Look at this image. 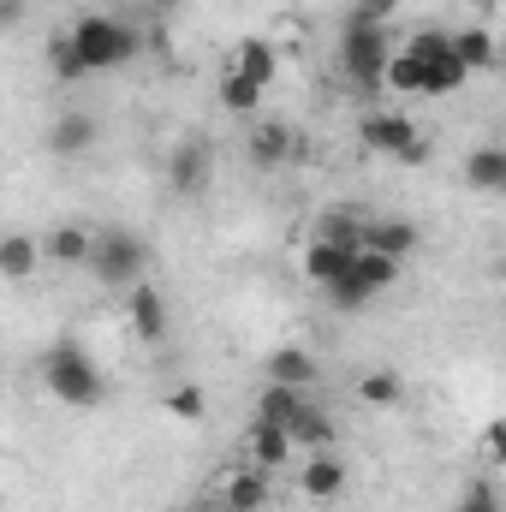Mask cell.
Returning <instances> with one entry per match:
<instances>
[{
	"label": "cell",
	"instance_id": "cell-1",
	"mask_svg": "<svg viewBox=\"0 0 506 512\" xmlns=\"http://www.w3.org/2000/svg\"><path fill=\"white\" fill-rule=\"evenodd\" d=\"M42 382H48V393H54L60 405H78V411H90V405L108 399V376L96 370V358H90L78 340H54V346L42 352Z\"/></svg>",
	"mask_w": 506,
	"mask_h": 512
},
{
	"label": "cell",
	"instance_id": "cell-2",
	"mask_svg": "<svg viewBox=\"0 0 506 512\" xmlns=\"http://www.w3.org/2000/svg\"><path fill=\"white\" fill-rule=\"evenodd\" d=\"M66 42H72V54H78V66H84V78L90 72H114V66H126L137 60V30L120 24V18H102V12H84L72 30H66Z\"/></svg>",
	"mask_w": 506,
	"mask_h": 512
},
{
	"label": "cell",
	"instance_id": "cell-3",
	"mask_svg": "<svg viewBox=\"0 0 506 512\" xmlns=\"http://www.w3.org/2000/svg\"><path fill=\"white\" fill-rule=\"evenodd\" d=\"M102 286H114V292H126V286H137L143 274H149V245L137 239V233H126V227H114V233H96V251H90V262H84Z\"/></svg>",
	"mask_w": 506,
	"mask_h": 512
},
{
	"label": "cell",
	"instance_id": "cell-4",
	"mask_svg": "<svg viewBox=\"0 0 506 512\" xmlns=\"http://www.w3.org/2000/svg\"><path fill=\"white\" fill-rule=\"evenodd\" d=\"M399 280V262L393 256H370V251H358L352 262H346V274L340 280H328V304L334 310H364V304H376L381 292Z\"/></svg>",
	"mask_w": 506,
	"mask_h": 512
},
{
	"label": "cell",
	"instance_id": "cell-5",
	"mask_svg": "<svg viewBox=\"0 0 506 512\" xmlns=\"http://www.w3.org/2000/svg\"><path fill=\"white\" fill-rule=\"evenodd\" d=\"M387 24L376 18H346V30H340V66H346V78L352 84H364V90H376L381 84V66H387Z\"/></svg>",
	"mask_w": 506,
	"mask_h": 512
},
{
	"label": "cell",
	"instance_id": "cell-6",
	"mask_svg": "<svg viewBox=\"0 0 506 512\" xmlns=\"http://www.w3.org/2000/svg\"><path fill=\"white\" fill-rule=\"evenodd\" d=\"M358 143H364L370 155L399 161V167H423V161H429V137L411 126V114H370V120L358 126Z\"/></svg>",
	"mask_w": 506,
	"mask_h": 512
},
{
	"label": "cell",
	"instance_id": "cell-7",
	"mask_svg": "<svg viewBox=\"0 0 506 512\" xmlns=\"http://www.w3.org/2000/svg\"><path fill=\"white\" fill-rule=\"evenodd\" d=\"M96 143H102V120H96V114H78V108L54 114V126H48V155H54V161H78V155H90Z\"/></svg>",
	"mask_w": 506,
	"mask_h": 512
},
{
	"label": "cell",
	"instance_id": "cell-8",
	"mask_svg": "<svg viewBox=\"0 0 506 512\" xmlns=\"http://www.w3.org/2000/svg\"><path fill=\"white\" fill-rule=\"evenodd\" d=\"M209 173H215V149H209L203 137H191V143H179V149L167 155V185H173V197H197V191L209 185Z\"/></svg>",
	"mask_w": 506,
	"mask_h": 512
},
{
	"label": "cell",
	"instance_id": "cell-9",
	"mask_svg": "<svg viewBox=\"0 0 506 512\" xmlns=\"http://www.w3.org/2000/svg\"><path fill=\"white\" fill-rule=\"evenodd\" d=\"M126 322L143 346H161V340H167V328H173V322H167V298H161L149 280L126 286Z\"/></svg>",
	"mask_w": 506,
	"mask_h": 512
},
{
	"label": "cell",
	"instance_id": "cell-10",
	"mask_svg": "<svg viewBox=\"0 0 506 512\" xmlns=\"http://www.w3.org/2000/svg\"><path fill=\"white\" fill-rule=\"evenodd\" d=\"M417 227L411 221H393V215H364V227H358V251L370 256H393V262H405V256L417 251Z\"/></svg>",
	"mask_w": 506,
	"mask_h": 512
},
{
	"label": "cell",
	"instance_id": "cell-11",
	"mask_svg": "<svg viewBox=\"0 0 506 512\" xmlns=\"http://www.w3.org/2000/svg\"><path fill=\"white\" fill-rule=\"evenodd\" d=\"M245 155H251V167H286V161L304 155V143H298V131L280 126V120H256L251 137H245Z\"/></svg>",
	"mask_w": 506,
	"mask_h": 512
},
{
	"label": "cell",
	"instance_id": "cell-12",
	"mask_svg": "<svg viewBox=\"0 0 506 512\" xmlns=\"http://www.w3.org/2000/svg\"><path fill=\"white\" fill-rule=\"evenodd\" d=\"M262 382H280V387H310L322 382V370H316V358L304 352V346H274L268 358H262Z\"/></svg>",
	"mask_w": 506,
	"mask_h": 512
},
{
	"label": "cell",
	"instance_id": "cell-13",
	"mask_svg": "<svg viewBox=\"0 0 506 512\" xmlns=\"http://www.w3.org/2000/svg\"><path fill=\"white\" fill-rule=\"evenodd\" d=\"M286 441L292 447H316V453H328L334 447V417H328V405L310 393L298 411H292V423H286Z\"/></svg>",
	"mask_w": 506,
	"mask_h": 512
},
{
	"label": "cell",
	"instance_id": "cell-14",
	"mask_svg": "<svg viewBox=\"0 0 506 512\" xmlns=\"http://www.w3.org/2000/svg\"><path fill=\"white\" fill-rule=\"evenodd\" d=\"M453 42V60L465 66V78H477V72H495L501 66V48H495V30H483V24H465L459 36H447Z\"/></svg>",
	"mask_w": 506,
	"mask_h": 512
},
{
	"label": "cell",
	"instance_id": "cell-15",
	"mask_svg": "<svg viewBox=\"0 0 506 512\" xmlns=\"http://www.w3.org/2000/svg\"><path fill=\"white\" fill-rule=\"evenodd\" d=\"M90 251H96V233L90 227H72V221L42 239V262H54V268H84Z\"/></svg>",
	"mask_w": 506,
	"mask_h": 512
},
{
	"label": "cell",
	"instance_id": "cell-16",
	"mask_svg": "<svg viewBox=\"0 0 506 512\" xmlns=\"http://www.w3.org/2000/svg\"><path fill=\"white\" fill-rule=\"evenodd\" d=\"M245 453H251L256 471H280V465L292 459V441H286L280 423H262V417H256L251 429H245Z\"/></svg>",
	"mask_w": 506,
	"mask_h": 512
},
{
	"label": "cell",
	"instance_id": "cell-17",
	"mask_svg": "<svg viewBox=\"0 0 506 512\" xmlns=\"http://www.w3.org/2000/svg\"><path fill=\"white\" fill-rule=\"evenodd\" d=\"M227 72H239V78H251V84H274V72H280V54H274V42L268 36H245L239 48H233V66Z\"/></svg>",
	"mask_w": 506,
	"mask_h": 512
},
{
	"label": "cell",
	"instance_id": "cell-18",
	"mask_svg": "<svg viewBox=\"0 0 506 512\" xmlns=\"http://www.w3.org/2000/svg\"><path fill=\"white\" fill-rule=\"evenodd\" d=\"M304 495H310L316 507H334V501L346 495V465H340L334 453H316V459L304 465Z\"/></svg>",
	"mask_w": 506,
	"mask_h": 512
},
{
	"label": "cell",
	"instance_id": "cell-19",
	"mask_svg": "<svg viewBox=\"0 0 506 512\" xmlns=\"http://www.w3.org/2000/svg\"><path fill=\"white\" fill-rule=\"evenodd\" d=\"M42 268V239L30 233H0V280H30Z\"/></svg>",
	"mask_w": 506,
	"mask_h": 512
},
{
	"label": "cell",
	"instance_id": "cell-20",
	"mask_svg": "<svg viewBox=\"0 0 506 512\" xmlns=\"http://www.w3.org/2000/svg\"><path fill=\"white\" fill-rule=\"evenodd\" d=\"M358 251H346V245H334V239H316L310 233V245H304V280H316V286H328V280H340L346 274V262Z\"/></svg>",
	"mask_w": 506,
	"mask_h": 512
},
{
	"label": "cell",
	"instance_id": "cell-21",
	"mask_svg": "<svg viewBox=\"0 0 506 512\" xmlns=\"http://www.w3.org/2000/svg\"><path fill=\"white\" fill-rule=\"evenodd\" d=\"M465 185L471 191H506V149L501 143H483L465 155Z\"/></svg>",
	"mask_w": 506,
	"mask_h": 512
},
{
	"label": "cell",
	"instance_id": "cell-22",
	"mask_svg": "<svg viewBox=\"0 0 506 512\" xmlns=\"http://www.w3.org/2000/svg\"><path fill=\"white\" fill-rule=\"evenodd\" d=\"M221 507H233V512H268V471H239L227 489H221Z\"/></svg>",
	"mask_w": 506,
	"mask_h": 512
},
{
	"label": "cell",
	"instance_id": "cell-23",
	"mask_svg": "<svg viewBox=\"0 0 506 512\" xmlns=\"http://www.w3.org/2000/svg\"><path fill=\"white\" fill-rule=\"evenodd\" d=\"M304 399H310V387H280V382H262V399H256V417H262V423H280V429H286V423H292V411H298Z\"/></svg>",
	"mask_w": 506,
	"mask_h": 512
},
{
	"label": "cell",
	"instance_id": "cell-24",
	"mask_svg": "<svg viewBox=\"0 0 506 512\" xmlns=\"http://www.w3.org/2000/svg\"><path fill=\"white\" fill-rule=\"evenodd\" d=\"M262 102H268V90H262V84L239 78V72H221V108H227V114H245V120H251Z\"/></svg>",
	"mask_w": 506,
	"mask_h": 512
},
{
	"label": "cell",
	"instance_id": "cell-25",
	"mask_svg": "<svg viewBox=\"0 0 506 512\" xmlns=\"http://www.w3.org/2000/svg\"><path fill=\"white\" fill-rule=\"evenodd\" d=\"M358 399H364V405H376V411H393V405L405 399V382H399L393 370H370V376L358 382Z\"/></svg>",
	"mask_w": 506,
	"mask_h": 512
},
{
	"label": "cell",
	"instance_id": "cell-26",
	"mask_svg": "<svg viewBox=\"0 0 506 512\" xmlns=\"http://www.w3.org/2000/svg\"><path fill=\"white\" fill-rule=\"evenodd\" d=\"M179 423H203V411H209V399H203V387L197 382H179V387H167V399H161Z\"/></svg>",
	"mask_w": 506,
	"mask_h": 512
},
{
	"label": "cell",
	"instance_id": "cell-27",
	"mask_svg": "<svg viewBox=\"0 0 506 512\" xmlns=\"http://www.w3.org/2000/svg\"><path fill=\"white\" fill-rule=\"evenodd\" d=\"M48 66H54V78H60V84H78V78H84V66H78V54H72V42H66V36H54V42H48Z\"/></svg>",
	"mask_w": 506,
	"mask_h": 512
},
{
	"label": "cell",
	"instance_id": "cell-28",
	"mask_svg": "<svg viewBox=\"0 0 506 512\" xmlns=\"http://www.w3.org/2000/svg\"><path fill=\"white\" fill-rule=\"evenodd\" d=\"M453 512H506V507H501V495H495V483L483 477V483H471V489L459 495V507Z\"/></svg>",
	"mask_w": 506,
	"mask_h": 512
},
{
	"label": "cell",
	"instance_id": "cell-29",
	"mask_svg": "<svg viewBox=\"0 0 506 512\" xmlns=\"http://www.w3.org/2000/svg\"><path fill=\"white\" fill-rule=\"evenodd\" d=\"M501 441H506V429H501V423H483V435H477V447H483V459H489V465H501V453H506Z\"/></svg>",
	"mask_w": 506,
	"mask_h": 512
},
{
	"label": "cell",
	"instance_id": "cell-30",
	"mask_svg": "<svg viewBox=\"0 0 506 512\" xmlns=\"http://www.w3.org/2000/svg\"><path fill=\"white\" fill-rule=\"evenodd\" d=\"M399 6H405V0H358V18H376V24H387Z\"/></svg>",
	"mask_w": 506,
	"mask_h": 512
},
{
	"label": "cell",
	"instance_id": "cell-31",
	"mask_svg": "<svg viewBox=\"0 0 506 512\" xmlns=\"http://www.w3.org/2000/svg\"><path fill=\"white\" fill-rule=\"evenodd\" d=\"M185 512H233V507H185Z\"/></svg>",
	"mask_w": 506,
	"mask_h": 512
},
{
	"label": "cell",
	"instance_id": "cell-32",
	"mask_svg": "<svg viewBox=\"0 0 506 512\" xmlns=\"http://www.w3.org/2000/svg\"><path fill=\"white\" fill-rule=\"evenodd\" d=\"M143 6H155V12H161V6H173V0H143Z\"/></svg>",
	"mask_w": 506,
	"mask_h": 512
},
{
	"label": "cell",
	"instance_id": "cell-33",
	"mask_svg": "<svg viewBox=\"0 0 506 512\" xmlns=\"http://www.w3.org/2000/svg\"><path fill=\"white\" fill-rule=\"evenodd\" d=\"M12 6H18V0H0V12H12Z\"/></svg>",
	"mask_w": 506,
	"mask_h": 512
}]
</instances>
